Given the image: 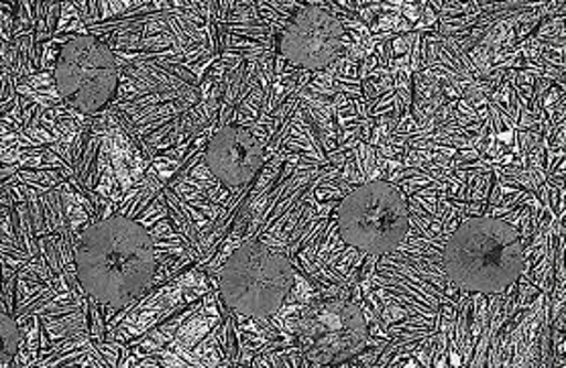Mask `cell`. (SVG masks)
<instances>
[{
  "label": "cell",
  "mask_w": 566,
  "mask_h": 368,
  "mask_svg": "<svg viewBox=\"0 0 566 368\" xmlns=\"http://www.w3.org/2000/svg\"><path fill=\"white\" fill-rule=\"evenodd\" d=\"M82 295L98 305L137 304L157 275L155 239L142 222L115 214L80 230L70 244Z\"/></svg>",
  "instance_id": "cell-1"
},
{
  "label": "cell",
  "mask_w": 566,
  "mask_h": 368,
  "mask_svg": "<svg viewBox=\"0 0 566 368\" xmlns=\"http://www.w3.org/2000/svg\"><path fill=\"white\" fill-rule=\"evenodd\" d=\"M442 273L467 293L505 292L528 271L524 239L502 218L471 217L442 244Z\"/></svg>",
  "instance_id": "cell-2"
},
{
  "label": "cell",
  "mask_w": 566,
  "mask_h": 368,
  "mask_svg": "<svg viewBox=\"0 0 566 368\" xmlns=\"http://www.w3.org/2000/svg\"><path fill=\"white\" fill-rule=\"evenodd\" d=\"M296 281V267L287 254L247 239L229 254L217 285L231 312L265 322L280 314Z\"/></svg>",
  "instance_id": "cell-3"
},
{
  "label": "cell",
  "mask_w": 566,
  "mask_h": 368,
  "mask_svg": "<svg viewBox=\"0 0 566 368\" xmlns=\"http://www.w3.org/2000/svg\"><path fill=\"white\" fill-rule=\"evenodd\" d=\"M345 244L371 256L398 251L412 230L403 191L384 178L369 179L347 193L336 212Z\"/></svg>",
  "instance_id": "cell-4"
},
{
  "label": "cell",
  "mask_w": 566,
  "mask_h": 368,
  "mask_svg": "<svg viewBox=\"0 0 566 368\" xmlns=\"http://www.w3.org/2000/svg\"><path fill=\"white\" fill-rule=\"evenodd\" d=\"M120 65L106 41L94 33H74L65 38L53 67L55 90L72 111L96 115L118 88Z\"/></svg>",
  "instance_id": "cell-5"
},
{
  "label": "cell",
  "mask_w": 566,
  "mask_h": 368,
  "mask_svg": "<svg viewBox=\"0 0 566 368\" xmlns=\"http://www.w3.org/2000/svg\"><path fill=\"white\" fill-rule=\"evenodd\" d=\"M350 33L345 23L310 2L283 27L280 53L283 60L306 72H321L335 64L350 48Z\"/></svg>",
  "instance_id": "cell-6"
},
{
  "label": "cell",
  "mask_w": 566,
  "mask_h": 368,
  "mask_svg": "<svg viewBox=\"0 0 566 368\" xmlns=\"http://www.w3.org/2000/svg\"><path fill=\"white\" fill-rule=\"evenodd\" d=\"M205 161L208 171L237 193L258 176L265 161V147L249 128L224 125L208 143Z\"/></svg>",
  "instance_id": "cell-7"
},
{
  "label": "cell",
  "mask_w": 566,
  "mask_h": 368,
  "mask_svg": "<svg viewBox=\"0 0 566 368\" xmlns=\"http://www.w3.org/2000/svg\"><path fill=\"white\" fill-rule=\"evenodd\" d=\"M287 326L296 334H304L310 338L316 334H326L328 343L340 336H347L355 343L367 338V324L363 319L359 305L347 302L322 305L321 309H306L302 318L287 319ZM328 343L322 344L318 348H324Z\"/></svg>",
  "instance_id": "cell-8"
},
{
  "label": "cell",
  "mask_w": 566,
  "mask_h": 368,
  "mask_svg": "<svg viewBox=\"0 0 566 368\" xmlns=\"http://www.w3.org/2000/svg\"><path fill=\"white\" fill-rule=\"evenodd\" d=\"M2 365L0 367H13V356L21 343H25V332H19V322H14L11 312H7V304H2Z\"/></svg>",
  "instance_id": "cell-9"
}]
</instances>
